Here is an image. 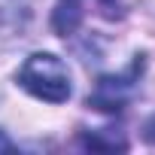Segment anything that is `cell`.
Here are the masks:
<instances>
[{
    "label": "cell",
    "instance_id": "obj_2",
    "mask_svg": "<svg viewBox=\"0 0 155 155\" xmlns=\"http://www.w3.org/2000/svg\"><path fill=\"white\" fill-rule=\"evenodd\" d=\"M140 67H143V61H137V64H134L131 70H125L122 76H104V79L97 82V88H94V94L88 97V104H91L94 110H104V113H119V110L131 101V94H134V88H137Z\"/></svg>",
    "mask_w": 155,
    "mask_h": 155
},
{
    "label": "cell",
    "instance_id": "obj_1",
    "mask_svg": "<svg viewBox=\"0 0 155 155\" xmlns=\"http://www.w3.org/2000/svg\"><path fill=\"white\" fill-rule=\"evenodd\" d=\"M18 85L25 91H31L34 97L40 101H49V104H64L70 97V70L61 58L49 55V52H37L31 55L21 70H18Z\"/></svg>",
    "mask_w": 155,
    "mask_h": 155
},
{
    "label": "cell",
    "instance_id": "obj_3",
    "mask_svg": "<svg viewBox=\"0 0 155 155\" xmlns=\"http://www.w3.org/2000/svg\"><path fill=\"white\" fill-rule=\"evenodd\" d=\"M82 18H85V3L82 0H58L52 25H55V31L61 37H70L76 28L82 25Z\"/></svg>",
    "mask_w": 155,
    "mask_h": 155
},
{
    "label": "cell",
    "instance_id": "obj_4",
    "mask_svg": "<svg viewBox=\"0 0 155 155\" xmlns=\"http://www.w3.org/2000/svg\"><path fill=\"white\" fill-rule=\"evenodd\" d=\"M94 3L104 9V15H110V18L119 15V0H94Z\"/></svg>",
    "mask_w": 155,
    "mask_h": 155
}]
</instances>
